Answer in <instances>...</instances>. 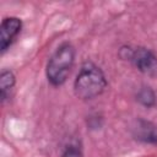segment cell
Masks as SVG:
<instances>
[{"label":"cell","mask_w":157,"mask_h":157,"mask_svg":"<svg viewBox=\"0 0 157 157\" xmlns=\"http://www.w3.org/2000/svg\"><path fill=\"white\" fill-rule=\"evenodd\" d=\"M15 85H16V77L13 72L10 70H4L0 75V94L2 102L10 98L11 91L13 90Z\"/></svg>","instance_id":"6"},{"label":"cell","mask_w":157,"mask_h":157,"mask_svg":"<svg viewBox=\"0 0 157 157\" xmlns=\"http://www.w3.org/2000/svg\"><path fill=\"white\" fill-rule=\"evenodd\" d=\"M75 48L69 42L60 44L52 54L45 67V75L52 86L59 87L66 82L75 63Z\"/></svg>","instance_id":"2"},{"label":"cell","mask_w":157,"mask_h":157,"mask_svg":"<svg viewBox=\"0 0 157 157\" xmlns=\"http://www.w3.org/2000/svg\"><path fill=\"white\" fill-rule=\"evenodd\" d=\"M22 31V21L18 17H5L0 26V50L4 54L16 40Z\"/></svg>","instance_id":"4"},{"label":"cell","mask_w":157,"mask_h":157,"mask_svg":"<svg viewBox=\"0 0 157 157\" xmlns=\"http://www.w3.org/2000/svg\"><path fill=\"white\" fill-rule=\"evenodd\" d=\"M131 134L132 137L139 142L157 146V125H155L152 121L142 118L136 119L132 124Z\"/></svg>","instance_id":"5"},{"label":"cell","mask_w":157,"mask_h":157,"mask_svg":"<svg viewBox=\"0 0 157 157\" xmlns=\"http://www.w3.org/2000/svg\"><path fill=\"white\" fill-rule=\"evenodd\" d=\"M108 87L103 70L92 61H85L74 81L75 96L81 101H91L101 96Z\"/></svg>","instance_id":"1"},{"label":"cell","mask_w":157,"mask_h":157,"mask_svg":"<svg viewBox=\"0 0 157 157\" xmlns=\"http://www.w3.org/2000/svg\"><path fill=\"white\" fill-rule=\"evenodd\" d=\"M136 101L145 108H152L157 103V96L152 87L150 86H141L135 94Z\"/></svg>","instance_id":"7"},{"label":"cell","mask_w":157,"mask_h":157,"mask_svg":"<svg viewBox=\"0 0 157 157\" xmlns=\"http://www.w3.org/2000/svg\"><path fill=\"white\" fill-rule=\"evenodd\" d=\"M61 157H83L82 148L76 144H69L65 146Z\"/></svg>","instance_id":"8"},{"label":"cell","mask_w":157,"mask_h":157,"mask_svg":"<svg viewBox=\"0 0 157 157\" xmlns=\"http://www.w3.org/2000/svg\"><path fill=\"white\" fill-rule=\"evenodd\" d=\"M124 60H129L140 72L147 76H157V55L145 47L124 45L119 50Z\"/></svg>","instance_id":"3"}]
</instances>
